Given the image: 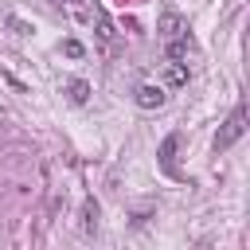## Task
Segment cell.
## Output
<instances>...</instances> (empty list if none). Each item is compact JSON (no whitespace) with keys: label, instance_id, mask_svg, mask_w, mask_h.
<instances>
[{"label":"cell","instance_id":"8fae6325","mask_svg":"<svg viewBox=\"0 0 250 250\" xmlns=\"http://www.w3.org/2000/svg\"><path fill=\"white\" fill-rule=\"evenodd\" d=\"M59 4H66V0H59Z\"/></svg>","mask_w":250,"mask_h":250},{"label":"cell","instance_id":"52a82bcc","mask_svg":"<svg viewBox=\"0 0 250 250\" xmlns=\"http://www.w3.org/2000/svg\"><path fill=\"white\" fill-rule=\"evenodd\" d=\"M168 59H172V62L188 59V35H184V39H168Z\"/></svg>","mask_w":250,"mask_h":250},{"label":"cell","instance_id":"5b68a950","mask_svg":"<svg viewBox=\"0 0 250 250\" xmlns=\"http://www.w3.org/2000/svg\"><path fill=\"white\" fill-rule=\"evenodd\" d=\"M82 234H86V238L98 234V203H94V199L82 203Z\"/></svg>","mask_w":250,"mask_h":250},{"label":"cell","instance_id":"6da1fadb","mask_svg":"<svg viewBox=\"0 0 250 250\" xmlns=\"http://www.w3.org/2000/svg\"><path fill=\"white\" fill-rule=\"evenodd\" d=\"M242 133H246V105L238 102V105L230 109V117L223 121L219 137H215V152H227V148H230V145H234V141H238Z\"/></svg>","mask_w":250,"mask_h":250},{"label":"cell","instance_id":"277c9868","mask_svg":"<svg viewBox=\"0 0 250 250\" xmlns=\"http://www.w3.org/2000/svg\"><path fill=\"white\" fill-rule=\"evenodd\" d=\"M176 145H180V137L168 133V137L160 141V148H156V160H160V168H164L168 176H176Z\"/></svg>","mask_w":250,"mask_h":250},{"label":"cell","instance_id":"30bf717a","mask_svg":"<svg viewBox=\"0 0 250 250\" xmlns=\"http://www.w3.org/2000/svg\"><path fill=\"white\" fill-rule=\"evenodd\" d=\"M66 55H70V59H78V55H82V43H74V39H66Z\"/></svg>","mask_w":250,"mask_h":250},{"label":"cell","instance_id":"3957f363","mask_svg":"<svg viewBox=\"0 0 250 250\" xmlns=\"http://www.w3.org/2000/svg\"><path fill=\"white\" fill-rule=\"evenodd\" d=\"M156 27H160V35H164V39H184V35H188V23H184V16H180V12H164Z\"/></svg>","mask_w":250,"mask_h":250},{"label":"cell","instance_id":"7a4b0ae2","mask_svg":"<svg viewBox=\"0 0 250 250\" xmlns=\"http://www.w3.org/2000/svg\"><path fill=\"white\" fill-rule=\"evenodd\" d=\"M164 86H152V82H145V86H137V94H133V102L141 105V109H160L164 105Z\"/></svg>","mask_w":250,"mask_h":250},{"label":"cell","instance_id":"8992f818","mask_svg":"<svg viewBox=\"0 0 250 250\" xmlns=\"http://www.w3.org/2000/svg\"><path fill=\"white\" fill-rule=\"evenodd\" d=\"M94 20H98V35L109 43V39H113V23H109V16H105L102 8H94Z\"/></svg>","mask_w":250,"mask_h":250},{"label":"cell","instance_id":"ba28073f","mask_svg":"<svg viewBox=\"0 0 250 250\" xmlns=\"http://www.w3.org/2000/svg\"><path fill=\"white\" fill-rule=\"evenodd\" d=\"M66 90H70V98H74V102H78V105H82V102H86V98H90V86H86V82H82V78H70V82H66Z\"/></svg>","mask_w":250,"mask_h":250},{"label":"cell","instance_id":"9c48e42d","mask_svg":"<svg viewBox=\"0 0 250 250\" xmlns=\"http://www.w3.org/2000/svg\"><path fill=\"white\" fill-rule=\"evenodd\" d=\"M168 82H172V86H184V82H188V70H184L180 62H168Z\"/></svg>","mask_w":250,"mask_h":250}]
</instances>
